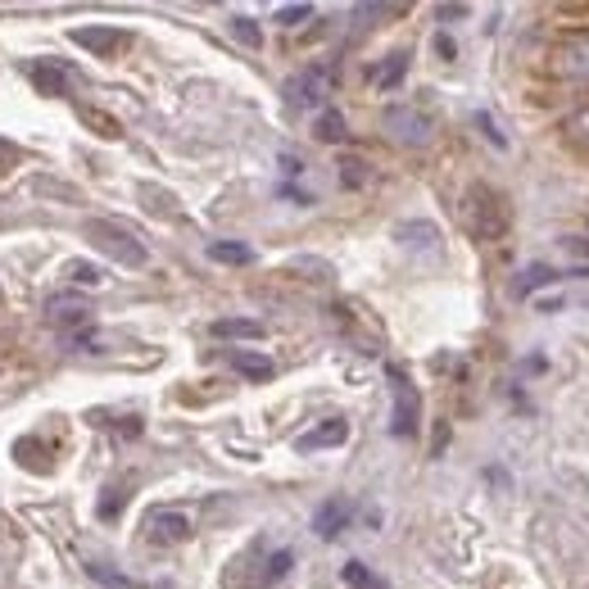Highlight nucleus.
<instances>
[{
	"instance_id": "f257e3e1",
	"label": "nucleus",
	"mask_w": 589,
	"mask_h": 589,
	"mask_svg": "<svg viewBox=\"0 0 589 589\" xmlns=\"http://www.w3.org/2000/svg\"><path fill=\"white\" fill-rule=\"evenodd\" d=\"M463 227L476 240H499L508 231V205H504V195L489 190V186H472L463 195Z\"/></svg>"
},
{
	"instance_id": "f03ea898",
	"label": "nucleus",
	"mask_w": 589,
	"mask_h": 589,
	"mask_svg": "<svg viewBox=\"0 0 589 589\" xmlns=\"http://www.w3.org/2000/svg\"><path fill=\"white\" fill-rule=\"evenodd\" d=\"M86 240L95 245L101 255H110L114 264H123V268H145V245H141V236L132 231V227H123V223H110V218H91L86 223Z\"/></svg>"
},
{
	"instance_id": "7ed1b4c3",
	"label": "nucleus",
	"mask_w": 589,
	"mask_h": 589,
	"mask_svg": "<svg viewBox=\"0 0 589 589\" xmlns=\"http://www.w3.org/2000/svg\"><path fill=\"white\" fill-rule=\"evenodd\" d=\"M530 309L535 313H567V309H589V268L571 272V281H554L549 290L530 294Z\"/></svg>"
},
{
	"instance_id": "20e7f679",
	"label": "nucleus",
	"mask_w": 589,
	"mask_h": 589,
	"mask_svg": "<svg viewBox=\"0 0 589 589\" xmlns=\"http://www.w3.org/2000/svg\"><path fill=\"white\" fill-rule=\"evenodd\" d=\"M390 390H395V413H390V431L400 440H409L417 431V417H422V400H417V385L409 381L404 368H390Z\"/></svg>"
},
{
	"instance_id": "39448f33",
	"label": "nucleus",
	"mask_w": 589,
	"mask_h": 589,
	"mask_svg": "<svg viewBox=\"0 0 589 589\" xmlns=\"http://www.w3.org/2000/svg\"><path fill=\"white\" fill-rule=\"evenodd\" d=\"M381 127H385L390 141H400V145H426L431 141V118L413 105H390Z\"/></svg>"
},
{
	"instance_id": "423d86ee",
	"label": "nucleus",
	"mask_w": 589,
	"mask_h": 589,
	"mask_svg": "<svg viewBox=\"0 0 589 589\" xmlns=\"http://www.w3.org/2000/svg\"><path fill=\"white\" fill-rule=\"evenodd\" d=\"M327 95H331V69H304L286 82V101L294 110H318Z\"/></svg>"
},
{
	"instance_id": "0eeeda50",
	"label": "nucleus",
	"mask_w": 589,
	"mask_h": 589,
	"mask_svg": "<svg viewBox=\"0 0 589 589\" xmlns=\"http://www.w3.org/2000/svg\"><path fill=\"white\" fill-rule=\"evenodd\" d=\"M69 37H73V45H82V51H91L95 60H110V55H118L123 45H127V32H123V28H105V23L73 28Z\"/></svg>"
},
{
	"instance_id": "6e6552de",
	"label": "nucleus",
	"mask_w": 589,
	"mask_h": 589,
	"mask_svg": "<svg viewBox=\"0 0 589 589\" xmlns=\"http://www.w3.org/2000/svg\"><path fill=\"white\" fill-rule=\"evenodd\" d=\"M558 73L571 82H589V32H571L558 41Z\"/></svg>"
},
{
	"instance_id": "1a4fd4ad",
	"label": "nucleus",
	"mask_w": 589,
	"mask_h": 589,
	"mask_svg": "<svg viewBox=\"0 0 589 589\" xmlns=\"http://www.w3.org/2000/svg\"><path fill=\"white\" fill-rule=\"evenodd\" d=\"M345 440H350V422L345 417H327L322 426H313V431H304L300 440H294V450H300V454H318V450L345 445Z\"/></svg>"
},
{
	"instance_id": "9d476101",
	"label": "nucleus",
	"mask_w": 589,
	"mask_h": 589,
	"mask_svg": "<svg viewBox=\"0 0 589 589\" xmlns=\"http://www.w3.org/2000/svg\"><path fill=\"white\" fill-rule=\"evenodd\" d=\"M45 318H51L60 331H69V340L91 331V309L82 300H51V304H45Z\"/></svg>"
},
{
	"instance_id": "9b49d317",
	"label": "nucleus",
	"mask_w": 589,
	"mask_h": 589,
	"mask_svg": "<svg viewBox=\"0 0 589 589\" xmlns=\"http://www.w3.org/2000/svg\"><path fill=\"white\" fill-rule=\"evenodd\" d=\"M145 530H151L155 545H182V539H190V517L186 513H151V521H145Z\"/></svg>"
},
{
	"instance_id": "f8f14e48",
	"label": "nucleus",
	"mask_w": 589,
	"mask_h": 589,
	"mask_svg": "<svg viewBox=\"0 0 589 589\" xmlns=\"http://www.w3.org/2000/svg\"><path fill=\"white\" fill-rule=\"evenodd\" d=\"M350 521H354V504H350V499H327V504L318 508V517H313V530H318L322 539H335Z\"/></svg>"
},
{
	"instance_id": "ddd939ff",
	"label": "nucleus",
	"mask_w": 589,
	"mask_h": 589,
	"mask_svg": "<svg viewBox=\"0 0 589 589\" xmlns=\"http://www.w3.org/2000/svg\"><path fill=\"white\" fill-rule=\"evenodd\" d=\"M28 78L41 95H69V73L60 64H28Z\"/></svg>"
},
{
	"instance_id": "4468645a",
	"label": "nucleus",
	"mask_w": 589,
	"mask_h": 589,
	"mask_svg": "<svg viewBox=\"0 0 589 589\" xmlns=\"http://www.w3.org/2000/svg\"><path fill=\"white\" fill-rule=\"evenodd\" d=\"M209 331L218 340H264V322H255V318H218Z\"/></svg>"
},
{
	"instance_id": "2eb2a0df",
	"label": "nucleus",
	"mask_w": 589,
	"mask_h": 589,
	"mask_svg": "<svg viewBox=\"0 0 589 589\" xmlns=\"http://www.w3.org/2000/svg\"><path fill=\"white\" fill-rule=\"evenodd\" d=\"M227 363L240 372V376H250V381H268L272 376V363L264 354H250V350H227Z\"/></svg>"
},
{
	"instance_id": "dca6fc26",
	"label": "nucleus",
	"mask_w": 589,
	"mask_h": 589,
	"mask_svg": "<svg viewBox=\"0 0 589 589\" xmlns=\"http://www.w3.org/2000/svg\"><path fill=\"white\" fill-rule=\"evenodd\" d=\"M404 73H409V55L395 51V55H385V64L372 69V82H376L381 91H390V86H400V82H404Z\"/></svg>"
},
{
	"instance_id": "f3484780",
	"label": "nucleus",
	"mask_w": 589,
	"mask_h": 589,
	"mask_svg": "<svg viewBox=\"0 0 589 589\" xmlns=\"http://www.w3.org/2000/svg\"><path fill=\"white\" fill-rule=\"evenodd\" d=\"M340 580H345L350 589H390V585H385V580H381V576L368 567V562H359V558L340 567Z\"/></svg>"
},
{
	"instance_id": "a211bd4d",
	"label": "nucleus",
	"mask_w": 589,
	"mask_h": 589,
	"mask_svg": "<svg viewBox=\"0 0 589 589\" xmlns=\"http://www.w3.org/2000/svg\"><path fill=\"white\" fill-rule=\"evenodd\" d=\"M558 277H554V268H545V264H535V268H526L521 277H517V294H521V300H530V294H539V290H545V286H554Z\"/></svg>"
},
{
	"instance_id": "6ab92c4d",
	"label": "nucleus",
	"mask_w": 589,
	"mask_h": 589,
	"mask_svg": "<svg viewBox=\"0 0 589 589\" xmlns=\"http://www.w3.org/2000/svg\"><path fill=\"white\" fill-rule=\"evenodd\" d=\"M209 259L214 264H250L255 250H250V245H240V240H209Z\"/></svg>"
},
{
	"instance_id": "aec40b11",
	"label": "nucleus",
	"mask_w": 589,
	"mask_h": 589,
	"mask_svg": "<svg viewBox=\"0 0 589 589\" xmlns=\"http://www.w3.org/2000/svg\"><path fill=\"white\" fill-rule=\"evenodd\" d=\"M64 277H69L73 286H86V290L105 286V268H95V264H82V259H73V264L64 268Z\"/></svg>"
},
{
	"instance_id": "412c9836",
	"label": "nucleus",
	"mask_w": 589,
	"mask_h": 589,
	"mask_svg": "<svg viewBox=\"0 0 589 589\" xmlns=\"http://www.w3.org/2000/svg\"><path fill=\"white\" fill-rule=\"evenodd\" d=\"M313 132H318V141H345V118H340L335 110H322Z\"/></svg>"
},
{
	"instance_id": "4be33fe9",
	"label": "nucleus",
	"mask_w": 589,
	"mask_h": 589,
	"mask_svg": "<svg viewBox=\"0 0 589 589\" xmlns=\"http://www.w3.org/2000/svg\"><path fill=\"white\" fill-rule=\"evenodd\" d=\"M290 562H294V554H290V549H281V554H272V558H268V571H264V585H272V580H281V576L290 571Z\"/></svg>"
},
{
	"instance_id": "5701e85b",
	"label": "nucleus",
	"mask_w": 589,
	"mask_h": 589,
	"mask_svg": "<svg viewBox=\"0 0 589 589\" xmlns=\"http://www.w3.org/2000/svg\"><path fill=\"white\" fill-rule=\"evenodd\" d=\"M304 19H313V6H281L277 10V23H286V28H300Z\"/></svg>"
},
{
	"instance_id": "b1692460",
	"label": "nucleus",
	"mask_w": 589,
	"mask_h": 589,
	"mask_svg": "<svg viewBox=\"0 0 589 589\" xmlns=\"http://www.w3.org/2000/svg\"><path fill=\"white\" fill-rule=\"evenodd\" d=\"M363 168H368L363 159H340V182H345V186H363V182H368Z\"/></svg>"
},
{
	"instance_id": "393cba45",
	"label": "nucleus",
	"mask_w": 589,
	"mask_h": 589,
	"mask_svg": "<svg viewBox=\"0 0 589 589\" xmlns=\"http://www.w3.org/2000/svg\"><path fill=\"white\" fill-rule=\"evenodd\" d=\"M19 159H23V151H19V145L0 136V177H6V173H10V168H14Z\"/></svg>"
},
{
	"instance_id": "a878e982",
	"label": "nucleus",
	"mask_w": 589,
	"mask_h": 589,
	"mask_svg": "<svg viewBox=\"0 0 589 589\" xmlns=\"http://www.w3.org/2000/svg\"><path fill=\"white\" fill-rule=\"evenodd\" d=\"M123 504H127V495H123V489H105V499H101V517H105V521H114Z\"/></svg>"
},
{
	"instance_id": "bb28decb",
	"label": "nucleus",
	"mask_w": 589,
	"mask_h": 589,
	"mask_svg": "<svg viewBox=\"0 0 589 589\" xmlns=\"http://www.w3.org/2000/svg\"><path fill=\"white\" fill-rule=\"evenodd\" d=\"M231 32H236L245 45H259V41H264L259 28H255V19H231Z\"/></svg>"
},
{
	"instance_id": "cd10ccee",
	"label": "nucleus",
	"mask_w": 589,
	"mask_h": 589,
	"mask_svg": "<svg viewBox=\"0 0 589 589\" xmlns=\"http://www.w3.org/2000/svg\"><path fill=\"white\" fill-rule=\"evenodd\" d=\"M86 571L101 580V585H110V589H132V580H127V576H114L110 567H86Z\"/></svg>"
},
{
	"instance_id": "c85d7f7f",
	"label": "nucleus",
	"mask_w": 589,
	"mask_h": 589,
	"mask_svg": "<svg viewBox=\"0 0 589 589\" xmlns=\"http://www.w3.org/2000/svg\"><path fill=\"white\" fill-rule=\"evenodd\" d=\"M567 136L580 141V145H589V114H576V118L567 123Z\"/></svg>"
},
{
	"instance_id": "c756f323",
	"label": "nucleus",
	"mask_w": 589,
	"mask_h": 589,
	"mask_svg": "<svg viewBox=\"0 0 589 589\" xmlns=\"http://www.w3.org/2000/svg\"><path fill=\"white\" fill-rule=\"evenodd\" d=\"M562 245H567V255H571V259H589V236H567Z\"/></svg>"
},
{
	"instance_id": "7c9ffc66",
	"label": "nucleus",
	"mask_w": 589,
	"mask_h": 589,
	"mask_svg": "<svg viewBox=\"0 0 589 589\" xmlns=\"http://www.w3.org/2000/svg\"><path fill=\"white\" fill-rule=\"evenodd\" d=\"M476 123H480V127H485V136H489V141H495V145H499V151H504V145H508V136H504V132H499L495 123H489L485 114H476Z\"/></svg>"
}]
</instances>
